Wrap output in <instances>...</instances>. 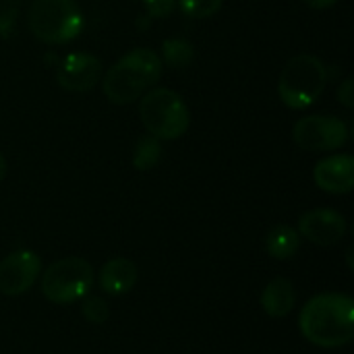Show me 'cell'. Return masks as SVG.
I'll list each match as a JSON object with an SVG mask.
<instances>
[{
    "label": "cell",
    "instance_id": "cell-1",
    "mask_svg": "<svg viewBox=\"0 0 354 354\" xmlns=\"http://www.w3.org/2000/svg\"><path fill=\"white\" fill-rule=\"evenodd\" d=\"M299 328L313 346H346L354 338V301L342 292L317 295L301 309Z\"/></svg>",
    "mask_w": 354,
    "mask_h": 354
},
{
    "label": "cell",
    "instance_id": "cell-2",
    "mask_svg": "<svg viewBox=\"0 0 354 354\" xmlns=\"http://www.w3.org/2000/svg\"><path fill=\"white\" fill-rule=\"evenodd\" d=\"M164 62L149 48H135L118 58L102 79L104 95L112 104H133L162 77Z\"/></svg>",
    "mask_w": 354,
    "mask_h": 354
},
{
    "label": "cell",
    "instance_id": "cell-3",
    "mask_svg": "<svg viewBox=\"0 0 354 354\" xmlns=\"http://www.w3.org/2000/svg\"><path fill=\"white\" fill-rule=\"evenodd\" d=\"M328 83V66L313 54L292 56L280 73L278 95L284 106L292 110H305L313 106Z\"/></svg>",
    "mask_w": 354,
    "mask_h": 354
},
{
    "label": "cell",
    "instance_id": "cell-4",
    "mask_svg": "<svg viewBox=\"0 0 354 354\" xmlns=\"http://www.w3.org/2000/svg\"><path fill=\"white\" fill-rule=\"evenodd\" d=\"M139 100V118L151 137L160 141H174L187 133L191 114L176 91L168 87H153Z\"/></svg>",
    "mask_w": 354,
    "mask_h": 354
},
{
    "label": "cell",
    "instance_id": "cell-5",
    "mask_svg": "<svg viewBox=\"0 0 354 354\" xmlns=\"http://www.w3.org/2000/svg\"><path fill=\"white\" fill-rule=\"evenodd\" d=\"M27 25L35 39L62 46L73 41L83 29V12L75 0H33Z\"/></svg>",
    "mask_w": 354,
    "mask_h": 354
},
{
    "label": "cell",
    "instance_id": "cell-6",
    "mask_svg": "<svg viewBox=\"0 0 354 354\" xmlns=\"http://www.w3.org/2000/svg\"><path fill=\"white\" fill-rule=\"evenodd\" d=\"M93 268L83 257H62L41 276V292L54 305H71L93 286Z\"/></svg>",
    "mask_w": 354,
    "mask_h": 354
},
{
    "label": "cell",
    "instance_id": "cell-7",
    "mask_svg": "<svg viewBox=\"0 0 354 354\" xmlns=\"http://www.w3.org/2000/svg\"><path fill=\"white\" fill-rule=\"evenodd\" d=\"M295 143L305 151H332L348 143V124L338 116L311 114L297 120L292 129Z\"/></svg>",
    "mask_w": 354,
    "mask_h": 354
},
{
    "label": "cell",
    "instance_id": "cell-8",
    "mask_svg": "<svg viewBox=\"0 0 354 354\" xmlns=\"http://www.w3.org/2000/svg\"><path fill=\"white\" fill-rule=\"evenodd\" d=\"M41 272V259L29 249L15 251L0 261V292L19 297L33 288Z\"/></svg>",
    "mask_w": 354,
    "mask_h": 354
},
{
    "label": "cell",
    "instance_id": "cell-9",
    "mask_svg": "<svg viewBox=\"0 0 354 354\" xmlns=\"http://www.w3.org/2000/svg\"><path fill=\"white\" fill-rule=\"evenodd\" d=\"M346 218L330 207H317L299 218V234L319 247L338 245L346 234Z\"/></svg>",
    "mask_w": 354,
    "mask_h": 354
},
{
    "label": "cell",
    "instance_id": "cell-10",
    "mask_svg": "<svg viewBox=\"0 0 354 354\" xmlns=\"http://www.w3.org/2000/svg\"><path fill=\"white\" fill-rule=\"evenodd\" d=\"M102 79V60L93 54L75 52L64 56V60L58 64L56 81L62 89L83 93L93 89Z\"/></svg>",
    "mask_w": 354,
    "mask_h": 354
},
{
    "label": "cell",
    "instance_id": "cell-11",
    "mask_svg": "<svg viewBox=\"0 0 354 354\" xmlns=\"http://www.w3.org/2000/svg\"><path fill=\"white\" fill-rule=\"evenodd\" d=\"M315 185L332 195H346L354 189V158L351 153H334L315 164Z\"/></svg>",
    "mask_w": 354,
    "mask_h": 354
},
{
    "label": "cell",
    "instance_id": "cell-12",
    "mask_svg": "<svg viewBox=\"0 0 354 354\" xmlns=\"http://www.w3.org/2000/svg\"><path fill=\"white\" fill-rule=\"evenodd\" d=\"M97 276H100V288L106 295L120 297V295H127L135 288L137 278H139V270L131 259L114 257L102 266Z\"/></svg>",
    "mask_w": 354,
    "mask_h": 354
},
{
    "label": "cell",
    "instance_id": "cell-13",
    "mask_svg": "<svg viewBox=\"0 0 354 354\" xmlns=\"http://www.w3.org/2000/svg\"><path fill=\"white\" fill-rule=\"evenodd\" d=\"M295 303H297V292L292 282L286 278L272 280L261 292V307L274 319L286 317L295 309Z\"/></svg>",
    "mask_w": 354,
    "mask_h": 354
},
{
    "label": "cell",
    "instance_id": "cell-14",
    "mask_svg": "<svg viewBox=\"0 0 354 354\" xmlns=\"http://www.w3.org/2000/svg\"><path fill=\"white\" fill-rule=\"evenodd\" d=\"M301 249V234L292 226H276L266 239V251L278 261L292 259Z\"/></svg>",
    "mask_w": 354,
    "mask_h": 354
},
{
    "label": "cell",
    "instance_id": "cell-15",
    "mask_svg": "<svg viewBox=\"0 0 354 354\" xmlns=\"http://www.w3.org/2000/svg\"><path fill=\"white\" fill-rule=\"evenodd\" d=\"M162 62L172 68H187L195 60V48L183 37H168L162 41Z\"/></svg>",
    "mask_w": 354,
    "mask_h": 354
},
{
    "label": "cell",
    "instance_id": "cell-16",
    "mask_svg": "<svg viewBox=\"0 0 354 354\" xmlns=\"http://www.w3.org/2000/svg\"><path fill=\"white\" fill-rule=\"evenodd\" d=\"M162 153H164V149H162L160 139H156V137H151V135H145V137H141L139 143L135 145V151H133V166H135L137 170H143V172H145V170H151V168H156V166L160 164Z\"/></svg>",
    "mask_w": 354,
    "mask_h": 354
},
{
    "label": "cell",
    "instance_id": "cell-17",
    "mask_svg": "<svg viewBox=\"0 0 354 354\" xmlns=\"http://www.w3.org/2000/svg\"><path fill=\"white\" fill-rule=\"evenodd\" d=\"M180 4V10L191 17V19H207V17H214L224 0H176Z\"/></svg>",
    "mask_w": 354,
    "mask_h": 354
},
{
    "label": "cell",
    "instance_id": "cell-18",
    "mask_svg": "<svg viewBox=\"0 0 354 354\" xmlns=\"http://www.w3.org/2000/svg\"><path fill=\"white\" fill-rule=\"evenodd\" d=\"M81 313L89 324H104L110 317L108 303L102 297H87L81 305Z\"/></svg>",
    "mask_w": 354,
    "mask_h": 354
},
{
    "label": "cell",
    "instance_id": "cell-19",
    "mask_svg": "<svg viewBox=\"0 0 354 354\" xmlns=\"http://www.w3.org/2000/svg\"><path fill=\"white\" fill-rule=\"evenodd\" d=\"M19 0H0V37H10L17 27Z\"/></svg>",
    "mask_w": 354,
    "mask_h": 354
},
{
    "label": "cell",
    "instance_id": "cell-20",
    "mask_svg": "<svg viewBox=\"0 0 354 354\" xmlns=\"http://www.w3.org/2000/svg\"><path fill=\"white\" fill-rule=\"evenodd\" d=\"M141 2H143L147 15H149L151 19H164V17H168V15L174 10V6H176V0H141Z\"/></svg>",
    "mask_w": 354,
    "mask_h": 354
},
{
    "label": "cell",
    "instance_id": "cell-21",
    "mask_svg": "<svg viewBox=\"0 0 354 354\" xmlns=\"http://www.w3.org/2000/svg\"><path fill=\"white\" fill-rule=\"evenodd\" d=\"M338 100H340V104H342L344 108H348V110H353L354 108V83L351 77H346V79L340 83V87H338Z\"/></svg>",
    "mask_w": 354,
    "mask_h": 354
},
{
    "label": "cell",
    "instance_id": "cell-22",
    "mask_svg": "<svg viewBox=\"0 0 354 354\" xmlns=\"http://www.w3.org/2000/svg\"><path fill=\"white\" fill-rule=\"evenodd\" d=\"M338 0H305V4H309L311 8H330L334 6Z\"/></svg>",
    "mask_w": 354,
    "mask_h": 354
},
{
    "label": "cell",
    "instance_id": "cell-23",
    "mask_svg": "<svg viewBox=\"0 0 354 354\" xmlns=\"http://www.w3.org/2000/svg\"><path fill=\"white\" fill-rule=\"evenodd\" d=\"M4 176H6V160H4V156L0 153V183L4 180Z\"/></svg>",
    "mask_w": 354,
    "mask_h": 354
}]
</instances>
